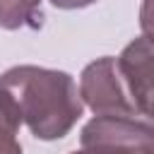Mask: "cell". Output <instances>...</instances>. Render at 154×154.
<instances>
[{"instance_id": "obj_5", "label": "cell", "mask_w": 154, "mask_h": 154, "mask_svg": "<svg viewBox=\"0 0 154 154\" xmlns=\"http://www.w3.org/2000/svg\"><path fill=\"white\" fill-rule=\"evenodd\" d=\"M41 0H0V26L2 29H22L41 26Z\"/></svg>"}, {"instance_id": "obj_7", "label": "cell", "mask_w": 154, "mask_h": 154, "mask_svg": "<svg viewBox=\"0 0 154 154\" xmlns=\"http://www.w3.org/2000/svg\"><path fill=\"white\" fill-rule=\"evenodd\" d=\"M140 29H142V36L154 43V0H144L142 7H140Z\"/></svg>"}, {"instance_id": "obj_8", "label": "cell", "mask_w": 154, "mask_h": 154, "mask_svg": "<svg viewBox=\"0 0 154 154\" xmlns=\"http://www.w3.org/2000/svg\"><path fill=\"white\" fill-rule=\"evenodd\" d=\"M70 154H154V152H144V149H132V147H82L79 152H70Z\"/></svg>"}, {"instance_id": "obj_1", "label": "cell", "mask_w": 154, "mask_h": 154, "mask_svg": "<svg viewBox=\"0 0 154 154\" xmlns=\"http://www.w3.org/2000/svg\"><path fill=\"white\" fill-rule=\"evenodd\" d=\"M0 87L14 96L22 120L36 140H60L82 118V96L63 70L14 65L0 75Z\"/></svg>"}, {"instance_id": "obj_10", "label": "cell", "mask_w": 154, "mask_h": 154, "mask_svg": "<svg viewBox=\"0 0 154 154\" xmlns=\"http://www.w3.org/2000/svg\"><path fill=\"white\" fill-rule=\"evenodd\" d=\"M0 154H22V144L17 140H0Z\"/></svg>"}, {"instance_id": "obj_3", "label": "cell", "mask_w": 154, "mask_h": 154, "mask_svg": "<svg viewBox=\"0 0 154 154\" xmlns=\"http://www.w3.org/2000/svg\"><path fill=\"white\" fill-rule=\"evenodd\" d=\"M118 70L137 116L154 125V43L144 36L130 41L118 55Z\"/></svg>"}, {"instance_id": "obj_4", "label": "cell", "mask_w": 154, "mask_h": 154, "mask_svg": "<svg viewBox=\"0 0 154 154\" xmlns=\"http://www.w3.org/2000/svg\"><path fill=\"white\" fill-rule=\"evenodd\" d=\"M82 147H132L154 152V125L137 116H96L79 135Z\"/></svg>"}, {"instance_id": "obj_6", "label": "cell", "mask_w": 154, "mask_h": 154, "mask_svg": "<svg viewBox=\"0 0 154 154\" xmlns=\"http://www.w3.org/2000/svg\"><path fill=\"white\" fill-rule=\"evenodd\" d=\"M22 125V111L14 96L0 87V140H17Z\"/></svg>"}, {"instance_id": "obj_9", "label": "cell", "mask_w": 154, "mask_h": 154, "mask_svg": "<svg viewBox=\"0 0 154 154\" xmlns=\"http://www.w3.org/2000/svg\"><path fill=\"white\" fill-rule=\"evenodd\" d=\"M96 0H51V5L58 10H82V7H89Z\"/></svg>"}, {"instance_id": "obj_2", "label": "cell", "mask_w": 154, "mask_h": 154, "mask_svg": "<svg viewBox=\"0 0 154 154\" xmlns=\"http://www.w3.org/2000/svg\"><path fill=\"white\" fill-rule=\"evenodd\" d=\"M79 96L96 116H137L123 84L118 60L111 55L96 58L82 70Z\"/></svg>"}]
</instances>
